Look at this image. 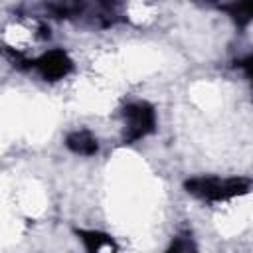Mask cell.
I'll use <instances>...</instances> for the list:
<instances>
[{"label":"cell","instance_id":"cell-7","mask_svg":"<svg viewBox=\"0 0 253 253\" xmlns=\"http://www.w3.org/2000/svg\"><path fill=\"white\" fill-rule=\"evenodd\" d=\"M75 235L85 245V249L91 251V253L101 251L103 247L117 249V243L109 233H103V231H97V229H75Z\"/></svg>","mask_w":253,"mask_h":253},{"label":"cell","instance_id":"cell-2","mask_svg":"<svg viewBox=\"0 0 253 253\" xmlns=\"http://www.w3.org/2000/svg\"><path fill=\"white\" fill-rule=\"evenodd\" d=\"M123 144H134L156 130V111L148 101H130L123 107Z\"/></svg>","mask_w":253,"mask_h":253},{"label":"cell","instance_id":"cell-5","mask_svg":"<svg viewBox=\"0 0 253 253\" xmlns=\"http://www.w3.org/2000/svg\"><path fill=\"white\" fill-rule=\"evenodd\" d=\"M219 10H223L233 26L241 32L253 24V0H231L227 4H221Z\"/></svg>","mask_w":253,"mask_h":253},{"label":"cell","instance_id":"cell-3","mask_svg":"<svg viewBox=\"0 0 253 253\" xmlns=\"http://www.w3.org/2000/svg\"><path fill=\"white\" fill-rule=\"evenodd\" d=\"M43 81H59L73 71V59L63 47H53L32 59V67Z\"/></svg>","mask_w":253,"mask_h":253},{"label":"cell","instance_id":"cell-9","mask_svg":"<svg viewBox=\"0 0 253 253\" xmlns=\"http://www.w3.org/2000/svg\"><path fill=\"white\" fill-rule=\"evenodd\" d=\"M233 67H235V69H241L243 75H245V77L251 81V85H253V53H249V55H245V57H241V59H235Z\"/></svg>","mask_w":253,"mask_h":253},{"label":"cell","instance_id":"cell-6","mask_svg":"<svg viewBox=\"0 0 253 253\" xmlns=\"http://www.w3.org/2000/svg\"><path fill=\"white\" fill-rule=\"evenodd\" d=\"M87 8V0H47L45 10L49 18L57 20H71L79 18Z\"/></svg>","mask_w":253,"mask_h":253},{"label":"cell","instance_id":"cell-4","mask_svg":"<svg viewBox=\"0 0 253 253\" xmlns=\"http://www.w3.org/2000/svg\"><path fill=\"white\" fill-rule=\"evenodd\" d=\"M65 146H67V150H71L73 154H79V156H93L99 152V140L87 128L69 132L65 136Z\"/></svg>","mask_w":253,"mask_h":253},{"label":"cell","instance_id":"cell-10","mask_svg":"<svg viewBox=\"0 0 253 253\" xmlns=\"http://www.w3.org/2000/svg\"><path fill=\"white\" fill-rule=\"evenodd\" d=\"M190 249H196V245L192 243V237H190L188 233L174 237V241H172L170 247H168V251H190Z\"/></svg>","mask_w":253,"mask_h":253},{"label":"cell","instance_id":"cell-1","mask_svg":"<svg viewBox=\"0 0 253 253\" xmlns=\"http://www.w3.org/2000/svg\"><path fill=\"white\" fill-rule=\"evenodd\" d=\"M253 182L247 178H217V176H196L184 182V190L208 204L229 202L233 198L249 194Z\"/></svg>","mask_w":253,"mask_h":253},{"label":"cell","instance_id":"cell-8","mask_svg":"<svg viewBox=\"0 0 253 253\" xmlns=\"http://www.w3.org/2000/svg\"><path fill=\"white\" fill-rule=\"evenodd\" d=\"M99 10H101V16L103 18V26H111L119 20V8L123 4V0H95Z\"/></svg>","mask_w":253,"mask_h":253},{"label":"cell","instance_id":"cell-11","mask_svg":"<svg viewBox=\"0 0 253 253\" xmlns=\"http://www.w3.org/2000/svg\"><path fill=\"white\" fill-rule=\"evenodd\" d=\"M200 6H221V0H192Z\"/></svg>","mask_w":253,"mask_h":253}]
</instances>
